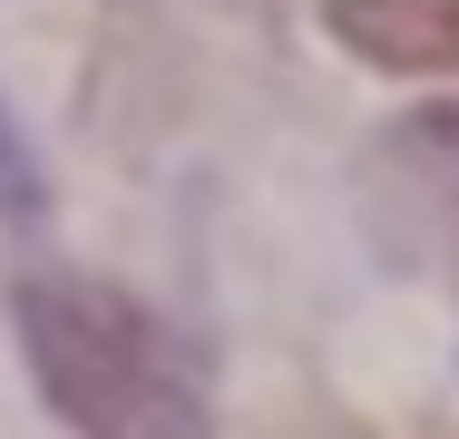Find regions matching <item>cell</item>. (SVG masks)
Segmentation results:
<instances>
[{
	"label": "cell",
	"mask_w": 459,
	"mask_h": 439,
	"mask_svg": "<svg viewBox=\"0 0 459 439\" xmlns=\"http://www.w3.org/2000/svg\"><path fill=\"white\" fill-rule=\"evenodd\" d=\"M10 323H20L39 400L79 439H215L195 371L157 332V313L137 293H117L108 273L30 263L10 283Z\"/></svg>",
	"instance_id": "obj_1"
},
{
	"label": "cell",
	"mask_w": 459,
	"mask_h": 439,
	"mask_svg": "<svg viewBox=\"0 0 459 439\" xmlns=\"http://www.w3.org/2000/svg\"><path fill=\"white\" fill-rule=\"evenodd\" d=\"M323 30L362 69L459 79V0H323Z\"/></svg>",
	"instance_id": "obj_2"
},
{
	"label": "cell",
	"mask_w": 459,
	"mask_h": 439,
	"mask_svg": "<svg viewBox=\"0 0 459 439\" xmlns=\"http://www.w3.org/2000/svg\"><path fill=\"white\" fill-rule=\"evenodd\" d=\"M39 205H49V176H39V157L20 147V127L0 108V215H39Z\"/></svg>",
	"instance_id": "obj_3"
},
{
	"label": "cell",
	"mask_w": 459,
	"mask_h": 439,
	"mask_svg": "<svg viewBox=\"0 0 459 439\" xmlns=\"http://www.w3.org/2000/svg\"><path fill=\"white\" fill-rule=\"evenodd\" d=\"M401 147L459 176V108H420V117H401Z\"/></svg>",
	"instance_id": "obj_4"
}]
</instances>
